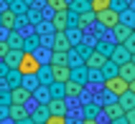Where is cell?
Wrapping results in <instances>:
<instances>
[{"label": "cell", "instance_id": "1", "mask_svg": "<svg viewBox=\"0 0 135 124\" xmlns=\"http://www.w3.org/2000/svg\"><path fill=\"white\" fill-rule=\"evenodd\" d=\"M15 71L21 73V76H38V71H41V61L33 56V53H23L21 61H18V66H15Z\"/></svg>", "mask_w": 135, "mask_h": 124}, {"label": "cell", "instance_id": "2", "mask_svg": "<svg viewBox=\"0 0 135 124\" xmlns=\"http://www.w3.org/2000/svg\"><path fill=\"white\" fill-rule=\"evenodd\" d=\"M94 20H97L102 28H110V30H112L115 25H120V13H117L115 8H107V10H102V13L94 15Z\"/></svg>", "mask_w": 135, "mask_h": 124}, {"label": "cell", "instance_id": "3", "mask_svg": "<svg viewBox=\"0 0 135 124\" xmlns=\"http://www.w3.org/2000/svg\"><path fill=\"white\" fill-rule=\"evenodd\" d=\"M105 89L112 99H117V96H122L128 91V81H122L120 76H112V79H105Z\"/></svg>", "mask_w": 135, "mask_h": 124}, {"label": "cell", "instance_id": "4", "mask_svg": "<svg viewBox=\"0 0 135 124\" xmlns=\"http://www.w3.org/2000/svg\"><path fill=\"white\" fill-rule=\"evenodd\" d=\"M51 79H54V84H66L71 79V66L69 63H51Z\"/></svg>", "mask_w": 135, "mask_h": 124}, {"label": "cell", "instance_id": "5", "mask_svg": "<svg viewBox=\"0 0 135 124\" xmlns=\"http://www.w3.org/2000/svg\"><path fill=\"white\" fill-rule=\"evenodd\" d=\"M28 99H31V89H26V86H15L10 91V104H15V106H26Z\"/></svg>", "mask_w": 135, "mask_h": 124}, {"label": "cell", "instance_id": "6", "mask_svg": "<svg viewBox=\"0 0 135 124\" xmlns=\"http://www.w3.org/2000/svg\"><path fill=\"white\" fill-rule=\"evenodd\" d=\"M105 63H107V56H102L99 51H92L89 56H87V63H84V68H92V71H97V68H102Z\"/></svg>", "mask_w": 135, "mask_h": 124}, {"label": "cell", "instance_id": "7", "mask_svg": "<svg viewBox=\"0 0 135 124\" xmlns=\"http://www.w3.org/2000/svg\"><path fill=\"white\" fill-rule=\"evenodd\" d=\"M46 109H49V114H54V117H64V114H66V101H64L61 96H56V99L49 101Z\"/></svg>", "mask_w": 135, "mask_h": 124}, {"label": "cell", "instance_id": "8", "mask_svg": "<svg viewBox=\"0 0 135 124\" xmlns=\"http://www.w3.org/2000/svg\"><path fill=\"white\" fill-rule=\"evenodd\" d=\"M69 48H71L69 36H66V33H56V38H54V51H56V53H66Z\"/></svg>", "mask_w": 135, "mask_h": 124}, {"label": "cell", "instance_id": "9", "mask_svg": "<svg viewBox=\"0 0 135 124\" xmlns=\"http://www.w3.org/2000/svg\"><path fill=\"white\" fill-rule=\"evenodd\" d=\"M112 33H115V41H117V46H122L130 36H133V28H130V25H122V23H120V25H115V28H112Z\"/></svg>", "mask_w": 135, "mask_h": 124}, {"label": "cell", "instance_id": "10", "mask_svg": "<svg viewBox=\"0 0 135 124\" xmlns=\"http://www.w3.org/2000/svg\"><path fill=\"white\" fill-rule=\"evenodd\" d=\"M112 63H117V66H122V63H128L130 61V51L125 48V46H117V48H112Z\"/></svg>", "mask_w": 135, "mask_h": 124}, {"label": "cell", "instance_id": "11", "mask_svg": "<svg viewBox=\"0 0 135 124\" xmlns=\"http://www.w3.org/2000/svg\"><path fill=\"white\" fill-rule=\"evenodd\" d=\"M64 96H69V99H76V96H82V84L69 79L66 84H64Z\"/></svg>", "mask_w": 135, "mask_h": 124}, {"label": "cell", "instance_id": "12", "mask_svg": "<svg viewBox=\"0 0 135 124\" xmlns=\"http://www.w3.org/2000/svg\"><path fill=\"white\" fill-rule=\"evenodd\" d=\"M8 117L13 119L15 124H18V122H26V119H28V111H26V106H15V104H10V109H8Z\"/></svg>", "mask_w": 135, "mask_h": 124}, {"label": "cell", "instance_id": "13", "mask_svg": "<svg viewBox=\"0 0 135 124\" xmlns=\"http://www.w3.org/2000/svg\"><path fill=\"white\" fill-rule=\"evenodd\" d=\"M105 114H107V119H110V122H112V119H120V117H125V111L120 109L117 99H115V101H110V104H105Z\"/></svg>", "mask_w": 135, "mask_h": 124}, {"label": "cell", "instance_id": "14", "mask_svg": "<svg viewBox=\"0 0 135 124\" xmlns=\"http://www.w3.org/2000/svg\"><path fill=\"white\" fill-rule=\"evenodd\" d=\"M117 76H120L122 81H128V84H130V81L135 79V66L130 63V61H128V63H122V66H117Z\"/></svg>", "mask_w": 135, "mask_h": 124}, {"label": "cell", "instance_id": "15", "mask_svg": "<svg viewBox=\"0 0 135 124\" xmlns=\"http://www.w3.org/2000/svg\"><path fill=\"white\" fill-rule=\"evenodd\" d=\"M54 28H56V33H66V28H69V15L66 13H56V15H54Z\"/></svg>", "mask_w": 135, "mask_h": 124}, {"label": "cell", "instance_id": "16", "mask_svg": "<svg viewBox=\"0 0 135 124\" xmlns=\"http://www.w3.org/2000/svg\"><path fill=\"white\" fill-rule=\"evenodd\" d=\"M117 104H120L122 111H130V109H135V96L130 91H125L122 96H117Z\"/></svg>", "mask_w": 135, "mask_h": 124}, {"label": "cell", "instance_id": "17", "mask_svg": "<svg viewBox=\"0 0 135 124\" xmlns=\"http://www.w3.org/2000/svg\"><path fill=\"white\" fill-rule=\"evenodd\" d=\"M107 8H112V0H89V10L94 15L102 13V10H107Z\"/></svg>", "mask_w": 135, "mask_h": 124}, {"label": "cell", "instance_id": "18", "mask_svg": "<svg viewBox=\"0 0 135 124\" xmlns=\"http://www.w3.org/2000/svg\"><path fill=\"white\" fill-rule=\"evenodd\" d=\"M0 20H3V25H5V30H15V13L13 10H3Z\"/></svg>", "mask_w": 135, "mask_h": 124}, {"label": "cell", "instance_id": "19", "mask_svg": "<svg viewBox=\"0 0 135 124\" xmlns=\"http://www.w3.org/2000/svg\"><path fill=\"white\" fill-rule=\"evenodd\" d=\"M21 56H23L21 48H10V51H8V56H5V63L15 68V66H18V61H21Z\"/></svg>", "mask_w": 135, "mask_h": 124}, {"label": "cell", "instance_id": "20", "mask_svg": "<svg viewBox=\"0 0 135 124\" xmlns=\"http://www.w3.org/2000/svg\"><path fill=\"white\" fill-rule=\"evenodd\" d=\"M49 8H54V13H69V3L66 0H46Z\"/></svg>", "mask_w": 135, "mask_h": 124}, {"label": "cell", "instance_id": "21", "mask_svg": "<svg viewBox=\"0 0 135 124\" xmlns=\"http://www.w3.org/2000/svg\"><path fill=\"white\" fill-rule=\"evenodd\" d=\"M102 73H105V79H112V76H117V63H112V61L107 58V63L102 66Z\"/></svg>", "mask_w": 135, "mask_h": 124}, {"label": "cell", "instance_id": "22", "mask_svg": "<svg viewBox=\"0 0 135 124\" xmlns=\"http://www.w3.org/2000/svg\"><path fill=\"white\" fill-rule=\"evenodd\" d=\"M92 20H94V13H92V10H87V13H82L79 18H76V23H79L82 28H84V25H89Z\"/></svg>", "mask_w": 135, "mask_h": 124}, {"label": "cell", "instance_id": "23", "mask_svg": "<svg viewBox=\"0 0 135 124\" xmlns=\"http://www.w3.org/2000/svg\"><path fill=\"white\" fill-rule=\"evenodd\" d=\"M46 119H49V109H46V106H41V109L33 114V122H46Z\"/></svg>", "mask_w": 135, "mask_h": 124}, {"label": "cell", "instance_id": "24", "mask_svg": "<svg viewBox=\"0 0 135 124\" xmlns=\"http://www.w3.org/2000/svg\"><path fill=\"white\" fill-rule=\"evenodd\" d=\"M46 124H69V122H66V117H54V114H49Z\"/></svg>", "mask_w": 135, "mask_h": 124}, {"label": "cell", "instance_id": "25", "mask_svg": "<svg viewBox=\"0 0 135 124\" xmlns=\"http://www.w3.org/2000/svg\"><path fill=\"white\" fill-rule=\"evenodd\" d=\"M51 63H69L66 53H56V51H54V58H51Z\"/></svg>", "mask_w": 135, "mask_h": 124}, {"label": "cell", "instance_id": "26", "mask_svg": "<svg viewBox=\"0 0 135 124\" xmlns=\"http://www.w3.org/2000/svg\"><path fill=\"white\" fill-rule=\"evenodd\" d=\"M122 46H125V48L130 51V56H133V53H135V33H133V36H130V38H128V41H125Z\"/></svg>", "mask_w": 135, "mask_h": 124}, {"label": "cell", "instance_id": "27", "mask_svg": "<svg viewBox=\"0 0 135 124\" xmlns=\"http://www.w3.org/2000/svg\"><path fill=\"white\" fill-rule=\"evenodd\" d=\"M8 51H10V46H8V41H0V56H3V58L8 56Z\"/></svg>", "mask_w": 135, "mask_h": 124}, {"label": "cell", "instance_id": "28", "mask_svg": "<svg viewBox=\"0 0 135 124\" xmlns=\"http://www.w3.org/2000/svg\"><path fill=\"white\" fill-rule=\"evenodd\" d=\"M125 122H128V124H135V109L125 111Z\"/></svg>", "mask_w": 135, "mask_h": 124}, {"label": "cell", "instance_id": "29", "mask_svg": "<svg viewBox=\"0 0 135 124\" xmlns=\"http://www.w3.org/2000/svg\"><path fill=\"white\" fill-rule=\"evenodd\" d=\"M8 46H10V48H15V46H21V38H18V36L13 33V36H10V43H8Z\"/></svg>", "mask_w": 135, "mask_h": 124}, {"label": "cell", "instance_id": "30", "mask_svg": "<svg viewBox=\"0 0 135 124\" xmlns=\"http://www.w3.org/2000/svg\"><path fill=\"white\" fill-rule=\"evenodd\" d=\"M128 91H130V94L135 96V79H133V81H130V84H128Z\"/></svg>", "mask_w": 135, "mask_h": 124}, {"label": "cell", "instance_id": "31", "mask_svg": "<svg viewBox=\"0 0 135 124\" xmlns=\"http://www.w3.org/2000/svg\"><path fill=\"white\" fill-rule=\"evenodd\" d=\"M82 124H99L97 119H82Z\"/></svg>", "mask_w": 135, "mask_h": 124}, {"label": "cell", "instance_id": "32", "mask_svg": "<svg viewBox=\"0 0 135 124\" xmlns=\"http://www.w3.org/2000/svg\"><path fill=\"white\" fill-rule=\"evenodd\" d=\"M112 124H128V122H125V117H120V119H112Z\"/></svg>", "mask_w": 135, "mask_h": 124}, {"label": "cell", "instance_id": "33", "mask_svg": "<svg viewBox=\"0 0 135 124\" xmlns=\"http://www.w3.org/2000/svg\"><path fill=\"white\" fill-rule=\"evenodd\" d=\"M130 63H133V66H135V53H133V56H130Z\"/></svg>", "mask_w": 135, "mask_h": 124}, {"label": "cell", "instance_id": "34", "mask_svg": "<svg viewBox=\"0 0 135 124\" xmlns=\"http://www.w3.org/2000/svg\"><path fill=\"white\" fill-rule=\"evenodd\" d=\"M133 33H135V18H133Z\"/></svg>", "mask_w": 135, "mask_h": 124}, {"label": "cell", "instance_id": "35", "mask_svg": "<svg viewBox=\"0 0 135 124\" xmlns=\"http://www.w3.org/2000/svg\"><path fill=\"white\" fill-rule=\"evenodd\" d=\"M18 124H23V122H18ZM26 124H31V122H28V119H26Z\"/></svg>", "mask_w": 135, "mask_h": 124}]
</instances>
